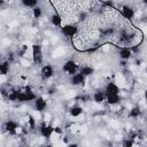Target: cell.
Returning a JSON list of instances; mask_svg holds the SVG:
<instances>
[{
    "label": "cell",
    "instance_id": "obj_10",
    "mask_svg": "<svg viewBox=\"0 0 147 147\" xmlns=\"http://www.w3.org/2000/svg\"><path fill=\"white\" fill-rule=\"evenodd\" d=\"M33 102H34V108L38 113H42L47 108V101L44 96H37V99Z\"/></svg>",
    "mask_w": 147,
    "mask_h": 147
},
{
    "label": "cell",
    "instance_id": "obj_15",
    "mask_svg": "<svg viewBox=\"0 0 147 147\" xmlns=\"http://www.w3.org/2000/svg\"><path fill=\"white\" fill-rule=\"evenodd\" d=\"M82 114H83V108H82L79 105H74V106H71V107L69 108V115H70L71 117L77 118V117H79Z\"/></svg>",
    "mask_w": 147,
    "mask_h": 147
},
{
    "label": "cell",
    "instance_id": "obj_4",
    "mask_svg": "<svg viewBox=\"0 0 147 147\" xmlns=\"http://www.w3.org/2000/svg\"><path fill=\"white\" fill-rule=\"evenodd\" d=\"M119 11H121V15L124 20L126 21H131L133 20V17L136 16V11H134V8L130 5H122L119 7Z\"/></svg>",
    "mask_w": 147,
    "mask_h": 147
},
{
    "label": "cell",
    "instance_id": "obj_7",
    "mask_svg": "<svg viewBox=\"0 0 147 147\" xmlns=\"http://www.w3.org/2000/svg\"><path fill=\"white\" fill-rule=\"evenodd\" d=\"M85 80H86V77H85L83 74H80V72H77L76 75L69 77V83H70L71 85H74V86H80V85H84Z\"/></svg>",
    "mask_w": 147,
    "mask_h": 147
},
{
    "label": "cell",
    "instance_id": "obj_11",
    "mask_svg": "<svg viewBox=\"0 0 147 147\" xmlns=\"http://www.w3.org/2000/svg\"><path fill=\"white\" fill-rule=\"evenodd\" d=\"M49 22H51V24H52L53 26H56V28H60V29L63 26V24H62L63 20H62L61 15H60L57 11H54V13L49 16Z\"/></svg>",
    "mask_w": 147,
    "mask_h": 147
},
{
    "label": "cell",
    "instance_id": "obj_18",
    "mask_svg": "<svg viewBox=\"0 0 147 147\" xmlns=\"http://www.w3.org/2000/svg\"><path fill=\"white\" fill-rule=\"evenodd\" d=\"M79 72H80V74H83L85 77H90V76H92V75H93L94 69H93L91 65H83V67H80Z\"/></svg>",
    "mask_w": 147,
    "mask_h": 147
},
{
    "label": "cell",
    "instance_id": "obj_6",
    "mask_svg": "<svg viewBox=\"0 0 147 147\" xmlns=\"http://www.w3.org/2000/svg\"><path fill=\"white\" fill-rule=\"evenodd\" d=\"M40 76L42 80H47L54 76V68L51 64H45L40 68Z\"/></svg>",
    "mask_w": 147,
    "mask_h": 147
},
{
    "label": "cell",
    "instance_id": "obj_14",
    "mask_svg": "<svg viewBox=\"0 0 147 147\" xmlns=\"http://www.w3.org/2000/svg\"><path fill=\"white\" fill-rule=\"evenodd\" d=\"M92 98H93V101H94L95 103H102V102L106 101V93H105V91H102V90H96V91L93 93Z\"/></svg>",
    "mask_w": 147,
    "mask_h": 147
},
{
    "label": "cell",
    "instance_id": "obj_21",
    "mask_svg": "<svg viewBox=\"0 0 147 147\" xmlns=\"http://www.w3.org/2000/svg\"><path fill=\"white\" fill-rule=\"evenodd\" d=\"M68 147H78V144L77 142H70V144H68Z\"/></svg>",
    "mask_w": 147,
    "mask_h": 147
},
{
    "label": "cell",
    "instance_id": "obj_13",
    "mask_svg": "<svg viewBox=\"0 0 147 147\" xmlns=\"http://www.w3.org/2000/svg\"><path fill=\"white\" fill-rule=\"evenodd\" d=\"M106 102L109 106H117L121 102L119 94H106Z\"/></svg>",
    "mask_w": 147,
    "mask_h": 147
},
{
    "label": "cell",
    "instance_id": "obj_23",
    "mask_svg": "<svg viewBox=\"0 0 147 147\" xmlns=\"http://www.w3.org/2000/svg\"><path fill=\"white\" fill-rule=\"evenodd\" d=\"M45 147H52V145H46Z\"/></svg>",
    "mask_w": 147,
    "mask_h": 147
},
{
    "label": "cell",
    "instance_id": "obj_16",
    "mask_svg": "<svg viewBox=\"0 0 147 147\" xmlns=\"http://www.w3.org/2000/svg\"><path fill=\"white\" fill-rule=\"evenodd\" d=\"M140 115H141V108H140L139 106L132 107V108L130 109L129 114H127V116H129L130 118H138Z\"/></svg>",
    "mask_w": 147,
    "mask_h": 147
},
{
    "label": "cell",
    "instance_id": "obj_3",
    "mask_svg": "<svg viewBox=\"0 0 147 147\" xmlns=\"http://www.w3.org/2000/svg\"><path fill=\"white\" fill-rule=\"evenodd\" d=\"M31 57L34 64H40L42 62V48L40 44H33L31 46Z\"/></svg>",
    "mask_w": 147,
    "mask_h": 147
},
{
    "label": "cell",
    "instance_id": "obj_12",
    "mask_svg": "<svg viewBox=\"0 0 147 147\" xmlns=\"http://www.w3.org/2000/svg\"><path fill=\"white\" fill-rule=\"evenodd\" d=\"M118 56H119V59H121L122 61H129L130 59H132L133 54H132V52H131L130 48L123 47V48H119V51H118Z\"/></svg>",
    "mask_w": 147,
    "mask_h": 147
},
{
    "label": "cell",
    "instance_id": "obj_1",
    "mask_svg": "<svg viewBox=\"0 0 147 147\" xmlns=\"http://www.w3.org/2000/svg\"><path fill=\"white\" fill-rule=\"evenodd\" d=\"M78 32H79V26L74 23H67L61 28V33L64 37L70 38V39H72Z\"/></svg>",
    "mask_w": 147,
    "mask_h": 147
},
{
    "label": "cell",
    "instance_id": "obj_22",
    "mask_svg": "<svg viewBox=\"0 0 147 147\" xmlns=\"http://www.w3.org/2000/svg\"><path fill=\"white\" fill-rule=\"evenodd\" d=\"M144 95H145V100L147 101V90L145 91V93H144Z\"/></svg>",
    "mask_w": 147,
    "mask_h": 147
},
{
    "label": "cell",
    "instance_id": "obj_2",
    "mask_svg": "<svg viewBox=\"0 0 147 147\" xmlns=\"http://www.w3.org/2000/svg\"><path fill=\"white\" fill-rule=\"evenodd\" d=\"M79 69H80V67H79V64H78L75 60H68V61L63 64V67H62V70H63L69 77H71V76H74V75H76L77 72H79Z\"/></svg>",
    "mask_w": 147,
    "mask_h": 147
},
{
    "label": "cell",
    "instance_id": "obj_9",
    "mask_svg": "<svg viewBox=\"0 0 147 147\" xmlns=\"http://www.w3.org/2000/svg\"><path fill=\"white\" fill-rule=\"evenodd\" d=\"M105 93L106 94H121V88L116 83L108 82L105 86Z\"/></svg>",
    "mask_w": 147,
    "mask_h": 147
},
{
    "label": "cell",
    "instance_id": "obj_19",
    "mask_svg": "<svg viewBox=\"0 0 147 147\" xmlns=\"http://www.w3.org/2000/svg\"><path fill=\"white\" fill-rule=\"evenodd\" d=\"M21 3L25 7V8H34V7H37V6H39V2L37 1V0H22L21 1Z\"/></svg>",
    "mask_w": 147,
    "mask_h": 147
},
{
    "label": "cell",
    "instance_id": "obj_5",
    "mask_svg": "<svg viewBox=\"0 0 147 147\" xmlns=\"http://www.w3.org/2000/svg\"><path fill=\"white\" fill-rule=\"evenodd\" d=\"M39 132H40V136L42 138L49 139L52 137V134L54 133V126L44 121V122H41V124L39 126Z\"/></svg>",
    "mask_w": 147,
    "mask_h": 147
},
{
    "label": "cell",
    "instance_id": "obj_17",
    "mask_svg": "<svg viewBox=\"0 0 147 147\" xmlns=\"http://www.w3.org/2000/svg\"><path fill=\"white\" fill-rule=\"evenodd\" d=\"M9 70H10V62L8 60H5L1 64H0V71H1V75L2 76H6L9 74Z\"/></svg>",
    "mask_w": 147,
    "mask_h": 147
},
{
    "label": "cell",
    "instance_id": "obj_8",
    "mask_svg": "<svg viewBox=\"0 0 147 147\" xmlns=\"http://www.w3.org/2000/svg\"><path fill=\"white\" fill-rule=\"evenodd\" d=\"M36 99H37L36 93H25V92L20 91L17 95L18 102H30V101H34Z\"/></svg>",
    "mask_w": 147,
    "mask_h": 147
},
{
    "label": "cell",
    "instance_id": "obj_20",
    "mask_svg": "<svg viewBox=\"0 0 147 147\" xmlns=\"http://www.w3.org/2000/svg\"><path fill=\"white\" fill-rule=\"evenodd\" d=\"M32 10V16L36 18V20H38V18H40L41 16H42V8L40 7V6H37V7H34L33 9H31Z\"/></svg>",
    "mask_w": 147,
    "mask_h": 147
}]
</instances>
